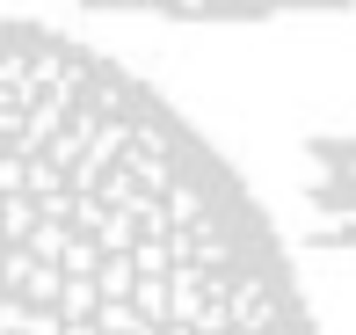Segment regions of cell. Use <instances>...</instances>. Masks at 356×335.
<instances>
[{
  "label": "cell",
  "mask_w": 356,
  "mask_h": 335,
  "mask_svg": "<svg viewBox=\"0 0 356 335\" xmlns=\"http://www.w3.org/2000/svg\"><path fill=\"white\" fill-rule=\"evenodd\" d=\"M0 335H320L284 233L145 73L0 0Z\"/></svg>",
  "instance_id": "cell-1"
},
{
  "label": "cell",
  "mask_w": 356,
  "mask_h": 335,
  "mask_svg": "<svg viewBox=\"0 0 356 335\" xmlns=\"http://www.w3.org/2000/svg\"><path fill=\"white\" fill-rule=\"evenodd\" d=\"M80 15H145V22H277V15H334L356 0H44Z\"/></svg>",
  "instance_id": "cell-2"
}]
</instances>
